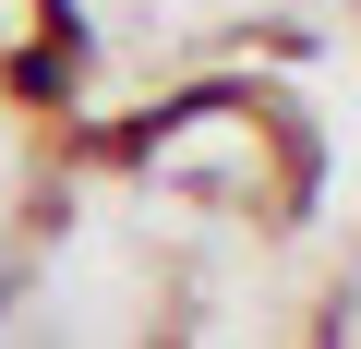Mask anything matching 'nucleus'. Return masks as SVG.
<instances>
[{
    "label": "nucleus",
    "mask_w": 361,
    "mask_h": 349,
    "mask_svg": "<svg viewBox=\"0 0 361 349\" xmlns=\"http://www.w3.org/2000/svg\"><path fill=\"white\" fill-rule=\"evenodd\" d=\"M13 85H25L37 109H61V97L85 85V13H73V0H49V37H25V61H13Z\"/></svg>",
    "instance_id": "1"
},
{
    "label": "nucleus",
    "mask_w": 361,
    "mask_h": 349,
    "mask_svg": "<svg viewBox=\"0 0 361 349\" xmlns=\"http://www.w3.org/2000/svg\"><path fill=\"white\" fill-rule=\"evenodd\" d=\"M0 313H13V265H0Z\"/></svg>",
    "instance_id": "2"
}]
</instances>
